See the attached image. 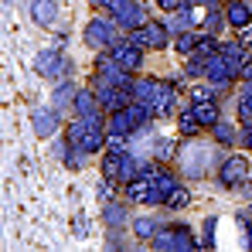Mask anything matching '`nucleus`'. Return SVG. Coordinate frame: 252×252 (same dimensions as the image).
Masks as SVG:
<instances>
[{
	"instance_id": "10",
	"label": "nucleus",
	"mask_w": 252,
	"mask_h": 252,
	"mask_svg": "<svg viewBox=\"0 0 252 252\" xmlns=\"http://www.w3.org/2000/svg\"><path fill=\"white\" fill-rule=\"evenodd\" d=\"M109 55L123 65L126 72H140V65H143V48H140V44H133L129 38H120V41L109 48Z\"/></svg>"
},
{
	"instance_id": "1",
	"label": "nucleus",
	"mask_w": 252,
	"mask_h": 252,
	"mask_svg": "<svg viewBox=\"0 0 252 252\" xmlns=\"http://www.w3.org/2000/svg\"><path fill=\"white\" fill-rule=\"evenodd\" d=\"M211 164H215V150H211L208 143H198L194 136H188V143L177 147V167H181L184 177L198 181V177L208 174Z\"/></svg>"
},
{
	"instance_id": "32",
	"label": "nucleus",
	"mask_w": 252,
	"mask_h": 252,
	"mask_svg": "<svg viewBox=\"0 0 252 252\" xmlns=\"http://www.w3.org/2000/svg\"><path fill=\"white\" fill-rule=\"evenodd\" d=\"M239 120H242V126L252 123V89L249 85H246L242 95H239Z\"/></svg>"
},
{
	"instance_id": "27",
	"label": "nucleus",
	"mask_w": 252,
	"mask_h": 252,
	"mask_svg": "<svg viewBox=\"0 0 252 252\" xmlns=\"http://www.w3.org/2000/svg\"><path fill=\"white\" fill-rule=\"evenodd\" d=\"M177 129H181V136H198V129H201V123H198L194 109H184V113L177 116Z\"/></svg>"
},
{
	"instance_id": "7",
	"label": "nucleus",
	"mask_w": 252,
	"mask_h": 252,
	"mask_svg": "<svg viewBox=\"0 0 252 252\" xmlns=\"http://www.w3.org/2000/svg\"><path fill=\"white\" fill-rule=\"evenodd\" d=\"M246 177H249V160H246L242 154H228V157L218 164V181H221L225 188H242Z\"/></svg>"
},
{
	"instance_id": "12",
	"label": "nucleus",
	"mask_w": 252,
	"mask_h": 252,
	"mask_svg": "<svg viewBox=\"0 0 252 252\" xmlns=\"http://www.w3.org/2000/svg\"><path fill=\"white\" fill-rule=\"evenodd\" d=\"M205 79H208L215 89H225V85L235 79V72H232V65H228V62H225V58L215 51L208 62H205Z\"/></svg>"
},
{
	"instance_id": "28",
	"label": "nucleus",
	"mask_w": 252,
	"mask_h": 252,
	"mask_svg": "<svg viewBox=\"0 0 252 252\" xmlns=\"http://www.w3.org/2000/svg\"><path fill=\"white\" fill-rule=\"evenodd\" d=\"M150 157H154V160H174V157H177V143H174V140H157L154 150H150Z\"/></svg>"
},
{
	"instance_id": "13",
	"label": "nucleus",
	"mask_w": 252,
	"mask_h": 252,
	"mask_svg": "<svg viewBox=\"0 0 252 252\" xmlns=\"http://www.w3.org/2000/svg\"><path fill=\"white\" fill-rule=\"evenodd\" d=\"M31 123H34V133H38L41 140H51V136L58 133L62 120H58L55 109H41V106H34V109H31Z\"/></svg>"
},
{
	"instance_id": "17",
	"label": "nucleus",
	"mask_w": 252,
	"mask_h": 252,
	"mask_svg": "<svg viewBox=\"0 0 252 252\" xmlns=\"http://www.w3.org/2000/svg\"><path fill=\"white\" fill-rule=\"evenodd\" d=\"M72 106H75V116H85V120L102 113V102H99V95H95V89H92V85H89V89H79V95H75V102H72Z\"/></svg>"
},
{
	"instance_id": "25",
	"label": "nucleus",
	"mask_w": 252,
	"mask_h": 252,
	"mask_svg": "<svg viewBox=\"0 0 252 252\" xmlns=\"http://www.w3.org/2000/svg\"><path fill=\"white\" fill-rule=\"evenodd\" d=\"M157 232H160V221H154V218H133V235H136V239L150 242Z\"/></svg>"
},
{
	"instance_id": "33",
	"label": "nucleus",
	"mask_w": 252,
	"mask_h": 252,
	"mask_svg": "<svg viewBox=\"0 0 252 252\" xmlns=\"http://www.w3.org/2000/svg\"><path fill=\"white\" fill-rule=\"evenodd\" d=\"M62 160H65V167L82 170L85 167V150H79V147H72V143H68V150L62 154Z\"/></svg>"
},
{
	"instance_id": "42",
	"label": "nucleus",
	"mask_w": 252,
	"mask_h": 252,
	"mask_svg": "<svg viewBox=\"0 0 252 252\" xmlns=\"http://www.w3.org/2000/svg\"><path fill=\"white\" fill-rule=\"evenodd\" d=\"M249 55H252V44H249Z\"/></svg>"
},
{
	"instance_id": "31",
	"label": "nucleus",
	"mask_w": 252,
	"mask_h": 252,
	"mask_svg": "<svg viewBox=\"0 0 252 252\" xmlns=\"http://www.w3.org/2000/svg\"><path fill=\"white\" fill-rule=\"evenodd\" d=\"M154 181H157V188L164 191V198H170V191L181 184V181H177V174H170V170H154Z\"/></svg>"
},
{
	"instance_id": "21",
	"label": "nucleus",
	"mask_w": 252,
	"mask_h": 252,
	"mask_svg": "<svg viewBox=\"0 0 252 252\" xmlns=\"http://www.w3.org/2000/svg\"><path fill=\"white\" fill-rule=\"evenodd\" d=\"M198 41H201V31H198V28L181 31V34H174V51L188 58V55H194V51H198Z\"/></svg>"
},
{
	"instance_id": "35",
	"label": "nucleus",
	"mask_w": 252,
	"mask_h": 252,
	"mask_svg": "<svg viewBox=\"0 0 252 252\" xmlns=\"http://www.w3.org/2000/svg\"><path fill=\"white\" fill-rule=\"evenodd\" d=\"M113 184H116V181H109V177H102V181L95 184V198H99L102 205H106V201H113Z\"/></svg>"
},
{
	"instance_id": "9",
	"label": "nucleus",
	"mask_w": 252,
	"mask_h": 252,
	"mask_svg": "<svg viewBox=\"0 0 252 252\" xmlns=\"http://www.w3.org/2000/svg\"><path fill=\"white\" fill-rule=\"evenodd\" d=\"M113 17H116V24H120V31H133V28H140V24H147V10L136 3V0H120L113 10H109Z\"/></svg>"
},
{
	"instance_id": "18",
	"label": "nucleus",
	"mask_w": 252,
	"mask_h": 252,
	"mask_svg": "<svg viewBox=\"0 0 252 252\" xmlns=\"http://www.w3.org/2000/svg\"><path fill=\"white\" fill-rule=\"evenodd\" d=\"M225 21H228V28H249L252 24V10L246 0H228V7H225Z\"/></svg>"
},
{
	"instance_id": "14",
	"label": "nucleus",
	"mask_w": 252,
	"mask_h": 252,
	"mask_svg": "<svg viewBox=\"0 0 252 252\" xmlns=\"http://www.w3.org/2000/svg\"><path fill=\"white\" fill-rule=\"evenodd\" d=\"M164 24H167L170 34H181V31L198 28V24H201V17H198V10H194V7H177V10H170V17L164 21Z\"/></svg>"
},
{
	"instance_id": "23",
	"label": "nucleus",
	"mask_w": 252,
	"mask_h": 252,
	"mask_svg": "<svg viewBox=\"0 0 252 252\" xmlns=\"http://www.w3.org/2000/svg\"><path fill=\"white\" fill-rule=\"evenodd\" d=\"M75 95H79V89H75V85H72V82H62L58 89H55V95H51V109H55V113H62L68 102H75Z\"/></svg>"
},
{
	"instance_id": "5",
	"label": "nucleus",
	"mask_w": 252,
	"mask_h": 252,
	"mask_svg": "<svg viewBox=\"0 0 252 252\" xmlns=\"http://www.w3.org/2000/svg\"><path fill=\"white\" fill-rule=\"evenodd\" d=\"M126 38H129L133 44H140L143 51H147V48H154V51H157V48H167V44H170V31H167V24H164V21H147V24L133 28Z\"/></svg>"
},
{
	"instance_id": "40",
	"label": "nucleus",
	"mask_w": 252,
	"mask_h": 252,
	"mask_svg": "<svg viewBox=\"0 0 252 252\" xmlns=\"http://www.w3.org/2000/svg\"><path fill=\"white\" fill-rule=\"evenodd\" d=\"M92 3H95V7H99V10H113V7H116V3H120V0H92Z\"/></svg>"
},
{
	"instance_id": "38",
	"label": "nucleus",
	"mask_w": 252,
	"mask_h": 252,
	"mask_svg": "<svg viewBox=\"0 0 252 252\" xmlns=\"http://www.w3.org/2000/svg\"><path fill=\"white\" fill-rule=\"evenodd\" d=\"M239 79H242V82H252V58L242 65V68H239Z\"/></svg>"
},
{
	"instance_id": "30",
	"label": "nucleus",
	"mask_w": 252,
	"mask_h": 252,
	"mask_svg": "<svg viewBox=\"0 0 252 252\" xmlns=\"http://www.w3.org/2000/svg\"><path fill=\"white\" fill-rule=\"evenodd\" d=\"M211 136H215L218 143H232V140H235V123H228V120H218V123L211 126Z\"/></svg>"
},
{
	"instance_id": "3",
	"label": "nucleus",
	"mask_w": 252,
	"mask_h": 252,
	"mask_svg": "<svg viewBox=\"0 0 252 252\" xmlns=\"http://www.w3.org/2000/svg\"><path fill=\"white\" fill-rule=\"evenodd\" d=\"M116 31H120L116 17H92L82 38H85V44H89L92 51H109L113 44L120 41V38H116Z\"/></svg>"
},
{
	"instance_id": "37",
	"label": "nucleus",
	"mask_w": 252,
	"mask_h": 252,
	"mask_svg": "<svg viewBox=\"0 0 252 252\" xmlns=\"http://www.w3.org/2000/svg\"><path fill=\"white\" fill-rule=\"evenodd\" d=\"M154 3H157V7H160V10H177V7H181V0H154Z\"/></svg>"
},
{
	"instance_id": "6",
	"label": "nucleus",
	"mask_w": 252,
	"mask_h": 252,
	"mask_svg": "<svg viewBox=\"0 0 252 252\" xmlns=\"http://www.w3.org/2000/svg\"><path fill=\"white\" fill-rule=\"evenodd\" d=\"M150 242H154V249H157V252H181V249H194V246H198V242L191 239V228H188V225L160 228Z\"/></svg>"
},
{
	"instance_id": "4",
	"label": "nucleus",
	"mask_w": 252,
	"mask_h": 252,
	"mask_svg": "<svg viewBox=\"0 0 252 252\" xmlns=\"http://www.w3.org/2000/svg\"><path fill=\"white\" fill-rule=\"evenodd\" d=\"M34 72L44 75V79H62V75H68V72H75V62H68V58L62 55V48L55 44V48L38 51V58H34Z\"/></svg>"
},
{
	"instance_id": "20",
	"label": "nucleus",
	"mask_w": 252,
	"mask_h": 252,
	"mask_svg": "<svg viewBox=\"0 0 252 252\" xmlns=\"http://www.w3.org/2000/svg\"><path fill=\"white\" fill-rule=\"evenodd\" d=\"M191 109H194V116H198V123L201 126H215L221 116H218V99H205V102H191Z\"/></svg>"
},
{
	"instance_id": "39",
	"label": "nucleus",
	"mask_w": 252,
	"mask_h": 252,
	"mask_svg": "<svg viewBox=\"0 0 252 252\" xmlns=\"http://www.w3.org/2000/svg\"><path fill=\"white\" fill-rule=\"evenodd\" d=\"M239 41L246 44V48L252 44V24H249V28H239Z\"/></svg>"
},
{
	"instance_id": "19",
	"label": "nucleus",
	"mask_w": 252,
	"mask_h": 252,
	"mask_svg": "<svg viewBox=\"0 0 252 252\" xmlns=\"http://www.w3.org/2000/svg\"><path fill=\"white\" fill-rule=\"evenodd\" d=\"M160 89H164V79H136L133 82V99L143 102V106H150L160 95Z\"/></svg>"
},
{
	"instance_id": "2",
	"label": "nucleus",
	"mask_w": 252,
	"mask_h": 252,
	"mask_svg": "<svg viewBox=\"0 0 252 252\" xmlns=\"http://www.w3.org/2000/svg\"><path fill=\"white\" fill-rule=\"evenodd\" d=\"M126 191V201H133V205H164L167 198H164V191L157 188V181H154V170L150 174H140L136 181H129V184H123Z\"/></svg>"
},
{
	"instance_id": "16",
	"label": "nucleus",
	"mask_w": 252,
	"mask_h": 252,
	"mask_svg": "<svg viewBox=\"0 0 252 252\" xmlns=\"http://www.w3.org/2000/svg\"><path fill=\"white\" fill-rule=\"evenodd\" d=\"M28 14H31L34 24L51 28V24L58 21V3H55V0H31V3H28Z\"/></svg>"
},
{
	"instance_id": "34",
	"label": "nucleus",
	"mask_w": 252,
	"mask_h": 252,
	"mask_svg": "<svg viewBox=\"0 0 252 252\" xmlns=\"http://www.w3.org/2000/svg\"><path fill=\"white\" fill-rule=\"evenodd\" d=\"M188 99H191V102H205V99H215V85H194V89H191V92H188Z\"/></svg>"
},
{
	"instance_id": "29",
	"label": "nucleus",
	"mask_w": 252,
	"mask_h": 252,
	"mask_svg": "<svg viewBox=\"0 0 252 252\" xmlns=\"http://www.w3.org/2000/svg\"><path fill=\"white\" fill-rule=\"evenodd\" d=\"M188 205H191V194H188V188H181V184H177V188L170 191V198L164 201V208H170V211L188 208Z\"/></svg>"
},
{
	"instance_id": "22",
	"label": "nucleus",
	"mask_w": 252,
	"mask_h": 252,
	"mask_svg": "<svg viewBox=\"0 0 252 252\" xmlns=\"http://www.w3.org/2000/svg\"><path fill=\"white\" fill-rule=\"evenodd\" d=\"M102 218H106L109 228H123L126 221H129V211H126V205H120V201H106V205H102Z\"/></svg>"
},
{
	"instance_id": "36",
	"label": "nucleus",
	"mask_w": 252,
	"mask_h": 252,
	"mask_svg": "<svg viewBox=\"0 0 252 252\" xmlns=\"http://www.w3.org/2000/svg\"><path fill=\"white\" fill-rule=\"evenodd\" d=\"M72 232H75L79 239H82V235H89V225H85L82 215H75V218H72Z\"/></svg>"
},
{
	"instance_id": "15",
	"label": "nucleus",
	"mask_w": 252,
	"mask_h": 252,
	"mask_svg": "<svg viewBox=\"0 0 252 252\" xmlns=\"http://www.w3.org/2000/svg\"><path fill=\"white\" fill-rule=\"evenodd\" d=\"M218 55L232 65V72H235V75H239V68L249 62V51H246V44L239 41V38H235V41H218Z\"/></svg>"
},
{
	"instance_id": "41",
	"label": "nucleus",
	"mask_w": 252,
	"mask_h": 252,
	"mask_svg": "<svg viewBox=\"0 0 252 252\" xmlns=\"http://www.w3.org/2000/svg\"><path fill=\"white\" fill-rule=\"evenodd\" d=\"M242 143L252 150V126H246V129H242Z\"/></svg>"
},
{
	"instance_id": "24",
	"label": "nucleus",
	"mask_w": 252,
	"mask_h": 252,
	"mask_svg": "<svg viewBox=\"0 0 252 252\" xmlns=\"http://www.w3.org/2000/svg\"><path fill=\"white\" fill-rule=\"evenodd\" d=\"M221 24H228V21H225V10H218V3L205 7V14H201V28L211 31V34H218V31H221Z\"/></svg>"
},
{
	"instance_id": "11",
	"label": "nucleus",
	"mask_w": 252,
	"mask_h": 252,
	"mask_svg": "<svg viewBox=\"0 0 252 252\" xmlns=\"http://www.w3.org/2000/svg\"><path fill=\"white\" fill-rule=\"evenodd\" d=\"M177 106H181V95H177V85H174V79H170V82H164L160 95L150 102V116H154V120H164V116H170Z\"/></svg>"
},
{
	"instance_id": "8",
	"label": "nucleus",
	"mask_w": 252,
	"mask_h": 252,
	"mask_svg": "<svg viewBox=\"0 0 252 252\" xmlns=\"http://www.w3.org/2000/svg\"><path fill=\"white\" fill-rule=\"evenodd\" d=\"M92 89H95V95H99V102H102V109L106 113H116V109H126L129 106V92L126 89H120V85H109V82H102L99 75L92 79Z\"/></svg>"
},
{
	"instance_id": "26",
	"label": "nucleus",
	"mask_w": 252,
	"mask_h": 252,
	"mask_svg": "<svg viewBox=\"0 0 252 252\" xmlns=\"http://www.w3.org/2000/svg\"><path fill=\"white\" fill-rule=\"evenodd\" d=\"M120 170H123V154H106L102 157V177L120 184Z\"/></svg>"
}]
</instances>
